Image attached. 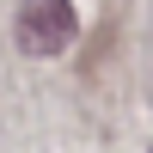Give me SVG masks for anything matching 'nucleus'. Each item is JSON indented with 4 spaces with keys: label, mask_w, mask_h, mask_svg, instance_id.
<instances>
[{
    "label": "nucleus",
    "mask_w": 153,
    "mask_h": 153,
    "mask_svg": "<svg viewBox=\"0 0 153 153\" xmlns=\"http://www.w3.org/2000/svg\"><path fill=\"white\" fill-rule=\"evenodd\" d=\"M74 0H25L19 19H12V37H19L25 55H61L74 43Z\"/></svg>",
    "instance_id": "nucleus-1"
}]
</instances>
